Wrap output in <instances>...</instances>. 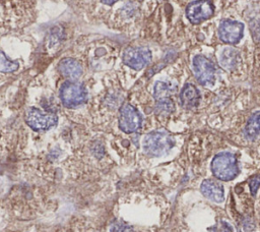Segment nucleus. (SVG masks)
Here are the masks:
<instances>
[{
    "label": "nucleus",
    "mask_w": 260,
    "mask_h": 232,
    "mask_svg": "<svg viewBox=\"0 0 260 232\" xmlns=\"http://www.w3.org/2000/svg\"><path fill=\"white\" fill-rule=\"evenodd\" d=\"M175 146L174 137L166 130H155L147 133L142 140L144 153L150 157L166 155Z\"/></svg>",
    "instance_id": "nucleus-1"
},
{
    "label": "nucleus",
    "mask_w": 260,
    "mask_h": 232,
    "mask_svg": "<svg viewBox=\"0 0 260 232\" xmlns=\"http://www.w3.org/2000/svg\"><path fill=\"white\" fill-rule=\"evenodd\" d=\"M211 171L219 180L230 181L234 179L239 173L236 156L230 152L217 154L211 162Z\"/></svg>",
    "instance_id": "nucleus-2"
},
{
    "label": "nucleus",
    "mask_w": 260,
    "mask_h": 232,
    "mask_svg": "<svg viewBox=\"0 0 260 232\" xmlns=\"http://www.w3.org/2000/svg\"><path fill=\"white\" fill-rule=\"evenodd\" d=\"M59 96L62 104L67 108L79 107L87 100L85 86L75 80H67L62 83Z\"/></svg>",
    "instance_id": "nucleus-3"
},
{
    "label": "nucleus",
    "mask_w": 260,
    "mask_h": 232,
    "mask_svg": "<svg viewBox=\"0 0 260 232\" xmlns=\"http://www.w3.org/2000/svg\"><path fill=\"white\" fill-rule=\"evenodd\" d=\"M193 72L198 82L204 86H211L215 82L216 68L212 61L203 55H196L192 62Z\"/></svg>",
    "instance_id": "nucleus-4"
},
{
    "label": "nucleus",
    "mask_w": 260,
    "mask_h": 232,
    "mask_svg": "<svg viewBox=\"0 0 260 232\" xmlns=\"http://www.w3.org/2000/svg\"><path fill=\"white\" fill-rule=\"evenodd\" d=\"M26 124L36 131H44L54 127L58 117L54 113H45L37 108H29L25 113Z\"/></svg>",
    "instance_id": "nucleus-5"
},
{
    "label": "nucleus",
    "mask_w": 260,
    "mask_h": 232,
    "mask_svg": "<svg viewBox=\"0 0 260 232\" xmlns=\"http://www.w3.org/2000/svg\"><path fill=\"white\" fill-rule=\"evenodd\" d=\"M142 124L140 113L130 104H124L120 108L119 127L125 133H133L137 131Z\"/></svg>",
    "instance_id": "nucleus-6"
},
{
    "label": "nucleus",
    "mask_w": 260,
    "mask_h": 232,
    "mask_svg": "<svg viewBox=\"0 0 260 232\" xmlns=\"http://www.w3.org/2000/svg\"><path fill=\"white\" fill-rule=\"evenodd\" d=\"M151 57L146 47H128L123 53V62L134 70H141L151 61Z\"/></svg>",
    "instance_id": "nucleus-7"
},
{
    "label": "nucleus",
    "mask_w": 260,
    "mask_h": 232,
    "mask_svg": "<svg viewBox=\"0 0 260 232\" xmlns=\"http://www.w3.org/2000/svg\"><path fill=\"white\" fill-rule=\"evenodd\" d=\"M214 12L213 4L209 0H196L186 7V16L191 23L198 24L212 16Z\"/></svg>",
    "instance_id": "nucleus-8"
},
{
    "label": "nucleus",
    "mask_w": 260,
    "mask_h": 232,
    "mask_svg": "<svg viewBox=\"0 0 260 232\" xmlns=\"http://www.w3.org/2000/svg\"><path fill=\"white\" fill-rule=\"evenodd\" d=\"M244 34V24L240 21L224 19L219 23L218 37L226 44H237Z\"/></svg>",
    "instance_id": "nucleus-9"
},
{
    "label": "nucleus",
    "mask_w": 260,
    "mask_h": 232,
    "mask_svg": "<svg viewBox=\"0 0 260 232\" xmlns=\"http://www.w3.org/2000/svg\"><path fill=\"white\" fill-rule=\"evenodd\" d=\"M58 68L60 73L69 80H76L81 76L83 71L79 61L70 57L63 58L59 62Z\"/></svg>",
    "instance_id": "nucleus-10"
},
{
    "label": "nucleus",
    "mask_w": 260,
    "mask_h": 232,
    "mask_svg": "<svg viewBox=\"0 0 260 232\" xmlns=\"http://www.w3.org/2000/svg\"><path fill=\"white\" fill-rule=\"evenodd\" d=\"M200 191L205 197L214 202H221L224 199L222 185L211 179H206L202 181L200 185Z\"/></svg>",
    "instance_id": "nucleus-11"
},
{
    "label": "nucleus",
    "mask_w": 260,
    "mask_h": 232,
    "mask_svg": "<svg viewBox=\"0 0 260 232\" xmlns=\"http://www.w3.org/2000/svg\"><path fill=\"white\" fill-rule=\"evenodd\" d=\"M200 101V93L197 88L191 83L184 85L180 93V102L185 109H192L198 106Z\"/></svg>",
    "instance_id": "nucleus-12"
},
{
    "label": "nucleus",
    "mask_w": 260,
    "mask_h": 232,
    "mask_svg": "<svg viewBox=\"0 0 260 232\" xmlns=\"http://www.w3.org/2000/svg\"><path fill=\"white\" fill-rule=\"evenodd\" d=\"M240 59V53L238 50L232 47L223 48L218 54V62L225 70L234 69Z\"/></svg>",
    "instance_id": "nucleus-13"
},
{
    "label": "nucleus",
    "mask_w": 260,
    "mask_h": 232,
    "mask_svg": "<svg viewBox=\"0 0 260 232\" xmlns=\"http://www.w3.org/2000/svg\"><path fill=\"white\" fill-rule=\"evenodd\" d=\"M244 134L246 138L253 140L260 134V111L253 113L244 129Z\"/></svg>",
    "instance_id": "nucleus-14"
},
{
    "label": "nucleus",
    "mask_w": 260,
    "mask_h": 232,
    "mask_svg": "<svg viewBox=\"0 0 260 232\" xmlns=\"http://www.w3.org/2000/svg\"><path fill=\"white\" fill-rule=\"evenodd\" d=\"M177 90V86L170 81H156L153 89V96L155 100L170 98Z\"/></svg>",
    "instance_id": "nucleus-15"
},
{
    "label": "nucleus",
    "mask_w": 260,
    "mask_h": 232,
    "mask_svg": "<svg viewBox=\"0 0 260 232\" xmlns=\"http://www.w3.org/2000/svg\"><path fill=\"white\" fill-rule=\"evenodd\" d=\"M154 110H155L156 114L166 116V115L171 114L175 110V105H174V102L172 101L171 98L160 99V100H156Z\"/></svg>",
    "instance_id": "nucleus-16"
},
{
    "label": "nucleus",
    "mask_w": 260,
    "mask_h": 232,
    "mask_svg": "<svg viewBox=\"0 0 260 232\" xmlns=\"http://www.w3.org/2000/svg\"><path fill=\"white\" fill-rule=\"evenodd\" d=\"M19 63L18 61H12L7 58L4 52L0 51V71L9 73V72H14L18 69Z\"/></svg>",
    "instance_id": "nucleus-17"
},
{
    "label": "nucleus",
    "mask_w": 260,
    "mask_h": 232,
    "mask_svg": "<svg viewBox=\"0 0 260 232\" xmlns=\"http://www.w3.org/2000/svg\"><path fill=\"white\" fill-rule=\"evenodd\" d=\"M251 36L256 43H260V19L255 18L250 22Z\"/></svg>",
    "instance_id": "nucleus-18"
},
{
    "label": "nucleus",
    "mask_w": 260,
    "mask_h": 232,
    "mask_svg": "<svg viewBox=\"0 0 260 232\" xmlns=\"http://www.w3.org/2000/svg\"><path fill=\"white\" fill-rule=\"evenodd\" d=\"M249 186L251 190V194L255 195L258 191V188L260 186V173L252 176L249 180Z\"/></svg>",
    "instance_id": "nucleus-19"
},
{
    "label": "nucleus",
    "mask_w": 260,
    "mask_h": 232,
    "mask_svg": "<svg viewBox=\"0 0 260 232\" xmlns=\"http://www.w3.org/2000/svg\"><path fill=\"white\" fill-rule=\"evenodd\" d=\"M110 232H133V230L124 223L116 222L112 224L110 228Z\"/></svg>",
    "instance_id": "nucleus-20"
},
{
    "label": "nucleus",
    "mask_w": 260,
    "mask_h": 232,
    "mask_svg": "<svg viewBox=\"0 0 260 232\" xmlns=\"http://www.w3.org/2000/svg\"><path fill=\"white\" fill-rule=\"evenodd\" d=\"M212 232H233V228L228 222L221 220L213 227Z\"/></svg>",
    "instance_id": "nucleus-21"
},
{
    "label": "nucleus",
    "mask_w": 260,
    "mask_h": 232,
    "mask_svg": "<svg viewBox=\"0 0 260 232\" xmlns=\"http://www.w3.org/2000/svg\"><path fill=\"white\" fill-rule=\"evenodd\" d=\"M117 1H119V0H101V2L104 3V4H106V5H113V4L116 3Z\"/></svg>",
    "instance_id": "nucleus-22"
}]
</instances>
